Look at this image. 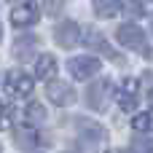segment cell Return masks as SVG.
Returning a JSON list of instances; mask_svg holds the SVG:
<instances>
[{
	"instance_id": "15",
	"label": "cell",
	"mask_w": 153,
	"mask_h": 153,
	"mask_svg": "<svg viewBox=\"0 0 153 153\" xmlns=\"http://www.w3.org/2000/svg\"><path fill=\"white\" fill-rule=\"evenodd\" d=\"M121 11V0H94V13L100 19H113Z\"/></svg>"
},
{
	"instance_id": "2",
	"label": "cell",
	"mask_w": 153,
	"mask_h": 153,
	"mask_svg": "<svg viewBox=\"0 0 153 153\" xmlns=\"http://www.w3.org/2000/svg\"><path fill=\"white\" fill-rule=\"evenodd\" d=\"M116 38H118V43L124 48H132L137 54H148V38L137 24H121L116 30Z\"/></svg>"
},
{
	"instance_id": "19",
	"label": "cell",
	"mask_w": 153,
	"mask_h": 153,
	"mask_svg": "<svg viewBox=\"0 0 153 153\" xmlns=\"http://www.w3.org/2000/svg\"><path fill=\"white\" fill-rule=\"evenodd\" d=\"M105 153H134V151H126V148H113V151H105Z\"/></svg>"
},
{
	"instance_id": "11",
	"label": "cell",
	"mask_w": 153,
	"mask_h": 153,
	"mask_svg": "<svg viewBox=\"0 0 153 153\" xmlns=\"http://www.w3.org/2000/svg\"><path fill=\"white\" fill-rule=\"evenodd\" d=\"M54 75H56V59H54L51 54H40L38 62H35V78H40V81H51Z\"/></svg>"
},
{
	"instance_id": "24",
	"label": "cell",
	"mask_w": 153,
	"mask_h": 153,
	"mask_svg": "<svg viewBox=\"0 0 153 153\" xmlns=\"http://www.w3.org/2000/svg\"><path fill=\"white\" fill-rule=\"evenodd\" d=\"M151 153H153V151H151Z\"/></svg>"
},
{
	"instance_id": "3",
	"label": "cell",
	"mask_w": 153,
	"mask_h": 153,
	"mask_svg": "<svg viewBox=\"0 0 153 153\" xmlns=\"http://www.w3.org/2000/svg\"><path fill=\"white\" fill-rule=\"evenodd\" d=\"M110 97H113V83H110L108 78H100V81H94V83L89 86V91H86V105H89L91 110L102 113V110L108 108Z\"/></svg>"
},
{
	"instance_id": "13",
	"label": "cell",
	"mask_w": 153,
	"mask_h": 153,
	"mask_svg": "<svg viewBox=\"0 0 153 153\" xmlns=\"http://www.w3.org/2000/svg\"><path fill=\"white\" fill-rule=\"evenodd\" d=\"M35 48H38V38H32V35L19 38V40L13 43V56H16L19 62H27V59L35 54Z\"/></svg>"
},
{
	"instance_id": "10",
	"label": "cell",
	"mask_w": 153,
	"mask_h": 153,
	"mask_svg": "<svg viewBox=\"0 0 153 153\" xmlns=\"http://www.w3.org/2000/svg\"><path fill=\"white\" fill-rule=\"evenodd\" d=\"M83 43L89 46V48H94V51H102L105 56H110V59H118L116 56V51L108 46V40L102 38V32H97V30H89L86 35H83Z\"/></svg>"
},
{
	"instance_id": "23",
	"label": "cell",
	"mask_w": 153,
	"mask_h": 153,
	"mask_svg": "<svg viewBox=\"0 0 153 153\" xmlns=\"http://www.w3.org/2000/svg\"><path fill=\"white\" fill-rule=\"evenodd\" d=\"M0 151H3V148H0Z\"/></svg>"
},
{
	"instance_id": "20",
	"label": "cell",
	"mask_w": 153,
	"mask_h": 153,
	"mask_svg": "<svg viewBox=\"0 0 153 153\" xmlns=\"http://www.w3.org/2000/svg\"><path fill=\"white\" fill-rule=\"evenodd\" d=\"M148 100H151V105H153V89H151V91H148Z\"/></svg>"
},
{
	"instance_id": "16",
	"label": "cell",
	"mask_w": 153,
	"mask_h": 153,
	"mask_svg": "<svg viewBox=\"0 0 153 153\" xmlns=\"http://www.w3.org/2000/svg\"><path fill=\"white\" fill-rule=\"evenodd\" d=\"M132 129L134 132H153V110H145V113H137L132 118Z\"/></svg>"
},
{
	"instance_id": "8",
	"label": "cell",
	"mask_w": 153,
	"mask_h": 153,
	"mask_svg": "<svg viewBox=\"0 0 153 153\" xmlns=\"http://www.w3.org/2000/svg\"><path fill=\"white\" fill-rule=\"evenodd\" d=\"M67 70H70L73 78L86 81V78H91V75L100 73V59H94V56H73L67 62Z\"/></svg>"
},
{
	"instance_id": "12",
	"label": "cell",
	"mask_w": 153,
	"mask_h": 153,
	"mask_svg": "<svg viewBox=\"0 0 153 153\" xmlns=\"http://www.w3.org/2000/svg\"><path fill=\"white\" fill-rule=\"evenodd\" d=\"M16 145L22 148V151H35L38 145H40V134L32 129V126H27L24 124V129H16Z\"/></svg>"
},
{
	"instance_id": "4",
	"label": "cell",
	"mask_w": 153,
	"mask_h": 153,
	"mask_svg": "<svg viewBox=\"0 0 153 153\" xmlns=\"http://www.w3.org/2000/svg\"><path fill=\"white\" fill-rule=\"evenodd\" d=\"M137 100H140V81L137 78H124V83H121V89L116 94V102L121 105L124 113H134Z\"/></svg>"
},
{
	"instance_id": "17",
	"label": "cell",
	"mask_w": 153,
	"mask_h": 153,
	"mask_svg": "<svg viewBox=\"0 0 153 153\" xmlns=\"http://www.w3.org/2000/svg\"><path fill=\"white\" fill-rule=\"evenodd\" d=\"M11 121H13V108L5 105V102H0V132L11 129Z\"/></svg>"
},
{
	"instance_id": "5",
	"label": "cell",
	"mask_w": 153,
	"mask_h": 153,
	"mask_svg": "<svg viewBox=\"0 0 153 153\" xmlns=\"http://www.w3.org/2000/svg\"><path fill=\"white\" fill-rule=\"evenodd\" d=\"M75 132L81 134L83 143H91V145H100V143H108V129L97 121H89V118H75Z\"/></svg>"
},
{
	"instance_id": "6",
	"label": "cell",
	"mask_w": 153,
	"mask_h": 153,
	"mask_svg": "<svg viewBox=\"0 0 153 153\" xmlns=\"http://www.w3.org/2000/svg\"><path fill=\"white\" fill-rule=\"evenodd\" d=\"M38 19H40V8H38V3H32V0L19 3V5H13V11H11V24H13V27H32Z\"/></svg>"
},
{
	"instance_id": "1",
	"label": "cell",
	"mask_w": 153,
	"mask_h": 153,
	"mask_svg": "<svg viewBox=\"0 0 153 153\" xmlns=\"http://www.w3.org/2000/svg\"><path fill=\"white\" fill-rule=\"evenodd\" d=\"M3 86H5V94H8V97H13V100H24V97L32 94L35 81H32L27 73H22V70H8Z\"/></svg>"
},
{
	"instance_id": "9",
	"label": "cell",
	"mask_w": 153,
	"mask_h": 153,
	"mask_svg": "<svg viewBox=\"0 0 153 153\" xmlns=\"http://www.w3.org/2000/svg\"><path fill=\"white\" fill-rule=\"evenodd\" d=\"M54 40L62 46V48H73L78 40H81V27L75 22H62L56 30H54Z\"/></svg>"
},
{
	"instance_id": "21",
	"label": "cell",
	"mask_w": 153,
	"mask_h": 153,
	"mask_svg": "<svg viewBox=\"0 0 153 153\" xmlns=\"http://www.w3.org/2000/svg\"><path fill=\"white\" fill-rule=\"evenodd\" d=\"M0 38H3V27H0Z\"/></svg>"
},
{
	"instance_id": "18",
	"label": "cell",
	"mask_w": 153,
	"mask_h": 153,
	"mask_svg": "<svg viewBox=\"0 0 153 153\" xmlns=\"http://www.w3.org/2000/svg\"><path fill=\"white\" fill-rule=\"evenodd\" d=\"M65 5H67V0H43V11L48 16H59L65 11Z\"/></svg>"
},
{
	"instance_id": "22",
	"label": "cell",
	"mask_w": 153,
	"mask_h": 153,
	"mask_svg": "<svg viewBox=\"0 0 153 153\" xmlns=\"http://www.w3.org/2000/svg\"><path fill=\"white\" fill-rule=\"evenodd\" d=\"M151 27H153V16H151Z\"/></svg>"
},
{
	"instance_id": "14",
	"label": "cell",
	"mask_w": 153,
	"mask_h": 153,
	"mask_svg": "<svg viewBox=\"0 0 153 153\" xmlns=\"http://www.w3.org/2000/svg\"><path fill=\"white\" fill-rule=\"evenodd\" d=\"M43 121H46V108H43L40 102H30L27 110H24V124L32 126V129H38Z\"/></svg>"
},
{
	"instance_id": "7",
	"label": "cell",
	"mask_w": 153,
	"mask_h": 153,
	"mask_svg": "<svg viewBox=\"0 0 153 153\" xmlns=\"http://www.w3.org/2000/svg\"><path fill=\"white\" fill-rule=\"evenodd\" d=\"M46 97L54 102V105H59V108H67V105H73L75 102V91H73V86L70 83H65V81H46Z\"/></svg>"
}]
</instances>
